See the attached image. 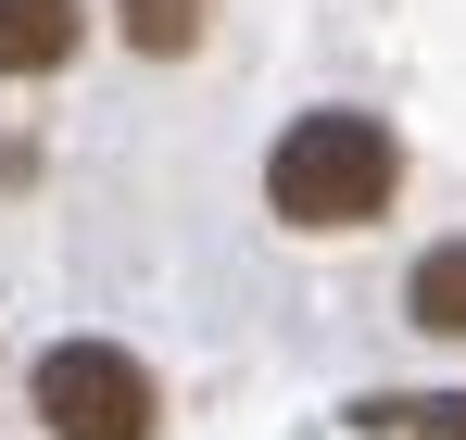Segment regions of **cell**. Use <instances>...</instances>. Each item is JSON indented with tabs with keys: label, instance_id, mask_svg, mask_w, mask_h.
Masks as SVG:
<instances>
[{
	"label": "cell",
	"instance_id": "1",
	"mask_svg": "<svg viewBox=\"0 0 466 440\" xmlns=\"http://www.w3.org/2000/svg\"><path fill=\"white\" fill-rule=\"evenodd\" d=\"M390 189H403V151H390L379 114H353V101H328L303 114L290 139L265 151V215L303 226V239H340V226H379Z\"/></svg>",
	"mask_w": 466,
	"mask_h": 440
},
{
	"label": "cell",
	"instance_id": "2",
	"mask_svg": "<svg viewBox=\"0 0 466 440\" xmlns=\"http://www.w3.org/2000/svg\"><path fill=\"white\" fill-rule=\"evenodd\" d=\"M25 403H38L51 440H152V428H164L152 365L114 353V340H51V353L25 365Z\"/></svg>",
	"mask_w": 466,
	"mask_h": 440
},
{
	"label": "cell",
	"instance_id": "3",
	"mask_svg": "<svg viewBox=\"0 0 466 440\" xmlns=\"http://www.w3.org/2000/svg\"><path fill=\"white\" fill-rule=\"evenodd\" d=\"M76 38H88V0H0V75L76 64Z\"/></svg>",
	"mask_w": 466,
	"mask_h": 440
},
{
	"label": "cell",
	"instance_id": "4",
	"mask_svg": "<svg viewBox=\"0 0 466 440\" xmlns=\"http://www.w3.org/2000/svg\"><path fill=\"white\" fill-rule=\"evenodd\" d=\"M353 428L366 440H466V390H366Z\"/></svg>",
	"mask_w": 466,
	"mask_h": 440
},
{
	"label": "cell",
	"instance_id": "5",
	"mask_svg": "<svg viewBox=\"0 0 466 440\" xmlns=\"http://www.w3.org/2000/svg\"><path fill=\"white\" fill-rule=\"evenodd\" d=\"M403 315H416L429 340H466V239L416 252V277H403Z\"/></svg>",
	"mask_w": 466,
	"mask_h": 440
},
{
	"label": "cell",
	"instance_id": "6",
	"mask_svg": "<svg viewBox=\"0 0 466 440\" xmlns=\"http://www.w3.org/2000/svg\"><path fill=\"white\" fill-rule=\"evenodd\" d=\"M114 13H127V51L177 64V51H202V13H215V0H114Z\"/></svg>",
	"mask_w": 466,
	"mask_h": 440
}]
</instances>
